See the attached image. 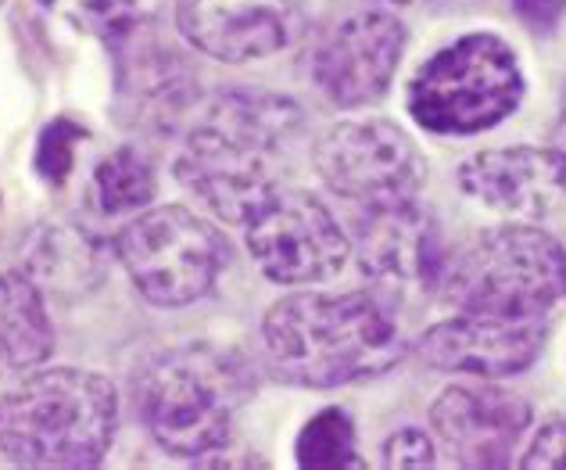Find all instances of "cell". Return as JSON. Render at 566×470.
I'll use <instances>...</instances> for the list:
<instances>
[{"label": "cell", "instance_id": "cell-9", "mask_svg": "<svg viewBox=\"0 0 566 470\" xmlns=\"http://www.w3.org/2000/svg\"><path fill=\"white\" fill-rule=\"evenodd\" d=\"M312 158H316L319 180L363 209H391V205L416 201L427 184V158L406 129L387 119L331 126Z\"/></svg>", "mask_w": 566, "mask_h": 470}, {"label": "cell", "instance_id": "cell-3", "mask_svg": "<svg viewBox=\"0 0 566 470\" xmlns=\"http://www.w3.org/2000/svg\"><path fill=\"white\" fill-rule=\"evenodd\" d=\"M118 428L108 377L54 366L0 395V452L14 467L86 470L104 460Z\"/></svg>", "mask_w": 566, "mask_h": 470}, {"label": "cell", "instance_id": "cell-17", "mask_svg": "<svg viewBox=\"0 0 566 470\" xmlns=\"http://www.w3.org/2000/svg\"><path fill=\"white\" fill-rule=\"evenodd\" d=\"M54 352V327L29 273H0V374L29 370Z\"/></svg>", "mask_w": 566, "mask_h": 470}, {"label": "cell", "instance_id": "cell-2", "mask_svg": "<svg viewBox=\"0 0 566 470\" xmlns=\"http://www.w3.org/2000/svg\"><path fill=\"white\" fill-rule=\"evenodd\" d=\"M270 370L294 388H340L387 374L406 342L387 305L369 291H302L270 305L262 320Z\"/></svg>", "mask_w": 566, "mask_h": 470}, {"label": "cell", "instance_id": "cell-4", "mask_svg": "<svg viewBox=\"0 0 566 470\" xmlns=\"http://www.w3.org/2000/svg\"><path fill=\"white\" fill-rule=\"evenodd\" d=\"M251 391L248 366L208 342L158 352L137 377V414L172 457H208L230 442Z\"/></svg>", "mask_w": 566, "mask_h": 470}, {"label": "cell", "instance_id": "cell-24", "mask_svg": "<svg viewBox=\"0 0 566 470\" xmlns=\"http://www.w3.org/2000/svg\"><path fill=\"white\" fill-rule=\"evenodd\" d=\"M36 4H43L48 11H57L65 14V19L72 22H83L91 29H101V22L108 19V14L123 4V0H36Z\"/></svg>", "mask_w": 566, "mask_h": 470}, {"label": "cell", "instance_id": "cell-15", "mask_svg": "<svg viewBox=\"0 0 566 470\" xmlns=\"http://www.w3.org/2000/svg\"><path fill=\"white\" fill-rule=\"evenodd\" d=\"M545 345L542 320H510L488 313H459L434 323L416 352L430 370L473 374V377H513L538 359Z\"/></svg>", "mask_w": 566, "mask_h": 470}, {"label": "cell", "instance_id": "cell-22", "mask_svg": "<svg viewBox=\"0 0 566 470\" xmlns=\"http://www.w3.org/2000/svg\"><path fill=\"white\" fill-rule=\"evenodd\" d=\"M384 467H434V446L423 428H401L384 442Z\"/></svg>", "mask_w": 566, "mask_h": 470}, {"label": "cell", "instance_id": "cell-16", "mask_svg": "<svg viewBox=\"0 0 566 470\" xmlns=\"http://www.w3.org/2000/svg\"><path fill=\"white\" fill-rule=\"evenodd\" d=\"M430 424L455 463L491 470L513 463V449L531 428V406L502 388H444L430 406Z\"/></svg>", "mask_w": 566, "mask_h": 470}, {"label": "cell", "instance_id": "cell-6", "mask_svg": "<svg viewBox=\"0 0 566 470\" xmlns=\"http://www.w3.org/2000/svg\"><path fill=\"white\" fill-rule=\"evenodd\" d=\"M524 86L510 43L495 33H470L416 69L406 108L427 134L470 137L510 119L524 101Z\"/></svg>", "mask_w": 566, "mask_h": 470}, {"label": "cell", "instance_id": "cell-1", "mask_svg": "<svg viewBox=\"0 0 566 470\" xmlns=\"http://www.w3.org/2000/svg\"><path fill=\"white\" fill-rule=\"evenodd\" d=\"M302 129V108L270 91H219L193 105L176 176L219 219L244 227L276 190V158Z\"/></svg>", "mask_w": 566, "mask_h": 470}, {"label": "cell", "instance_id": "cell-25", "mask_svg": "<svg viewBox=\"0 0 566 470\" xmlns=\"http://www.w3.org/2000/svg\"><path fill=\"white\" fill-rule=\"evenodd\" d=\"M516 19L534 33H553L566 14V0H510Z\"/></svg>", "mask_w": 566, "mask_h": 470}, {"label": "cell", "instance_id": "cell-21", "mask_svg": "<svg viewBox=\"0 0 566 470\" xmlns=\"http://www.w3.org/2000/svg\"><path fill=\"white\" fill-rule=\"evenodd\" d=\"M83 140H86V126L72 119V115H57L54 123L43 126L33 155V169L40 180L62 187L72 176V169H76V152Z\"/></svg>", "mask_w": 566, "mask_h": 470}, {"label": "cell", "instance_id": "cell-13", "mask_svg": "<svg viewBox=\"0 0 566 470\" xmlns=\"http://www.w3.org/2000/svg\"><path fill=\"white\" fill-rule=\"evenodd\" d=\"M459 187L484 209L516 223H542L566 201V155L559 148H488L459 166Z\"/></svg>", "mask_w": 566, "mask_h": 470}, {"label": "cell", "instance_id": "cell-7", "mask_svg": "<svg viewBox=\"0 0 566 470\" xmlns=\"http://www.w3.org/2000/svg\"><path fill=\"white\" fill-rule=\"evenodd\" d=\"M115 255L151 305L205 299L230 267V241L184 205H158L118 230Z\"/></svg>", "mask_w": 566, "mask_h": 470}, {"label": "cell", "instance_id": "cell-12", "mask_svg": "<svg viewBox=\"0 0 566 470\" xmlns=\"http://www.w3.org/2000/svg\"><path fill=\"white\" fill-rule=\"evenodd\" d=\"M355 255L369 281L395 295L434 291L449 262L438 219L420 201L366 209L355 227Z\"/></svg>", "mask_w": 566, "mask_h": 470}, {"label": "cell", "instance_id": "cell-26", "mask_svg": "<svg viewBox=\"0 0 566 470\" xmlns=\"http://www.w3.org/2000/svg\"><path fill=\"white\" fill-rule=\"evenodd\" d=\"M556 148L566 155V86H563V97H559V119H556Z\"/></svg>", "mask_w": 566, "mask_h": 470}, {"label": "cell", "instance_id": "cell-23", "mask_svg": "<svg viewBox=\"0 0 566 470\" xmlns=\"http://www.w3.org/2000/svg\"><path fill=\"white\" fill-rule=\"evenodd\" d=\"M524 470H566V420L545 424L534 435V442L527 449V457L520 460Z\"/></svg>", "mask_w": 566, "mask_h": 470}, {"label": "cell", "instance_id": "cell-18", "mask_svg": "<svg viewBox=\"0 0 566 470\" xmlns=\"http://www.w3.org/2000/svg\"><path fill=\"white\" fill-rule=\"evenodd\" d=\"M29 281L36 288H51L57 295H80L86 284H94L104 267L101 244L72 223L43 227L29 244Z\"/></svg>", "mask_w": 566, "mask_h": 470}, {"label": "cell", "instance_id": "cell-19", "mask_svg": "<svg viewBox=\"0 0 566 470\" xmlns=\"http://www.w3.org/2000/svg\"><path fill=\"white\" fill-rule=\"evenodd\" d=\"M155 169L147 155L133 144L115 148L108 158L97 161L91 176V205L101 216H123V212H140L144 205L155 198Z\"/></svg>", "mask_w": 566, "mask_h": 470}, {"label": "cell", "instance_id": "cell-5", "mask_svg": "<svg viewBox=\"0 0 566 470\" xmlns=\"http://www.w3.org/2000/svg\"><path fill=\"white\" fill-rule=\"evenodd\" d=\"M441 299L459 313L542 320L566 299V248L542 227H495L449 255Z\"/></svg>", "mask_w": 566, "mask_h": 470}, {"label": "cell", "instance_id": "cell-20", "mask_svg": "<svg viewBox=\"0 0 566 470\" xmlns=\"http://www.w3.org/2000/svg\"><path fill=\"white\" fill-rule=\"evenodd\" d=\"M294 457L302 470H359L366 467L359 460V446H355V424L348 409L326 406L312 417L302 435H297Z\"/></svg>", "mask_w": 566, "mask_h": 470}, {"label": "cell", "instance_id": "cell-8", "mask_svg": "<svg viewBox=\"0 0 566 470\" xmlns=\"http://www.w3.org/2000/svg\"><path fill=\"white\" fill-rule=\"evenodd\" d=\"M97 33L115 54V91L118 108L129 126L176 129L198 105V76L187 58L158 36V29L133 11L126 0Z\"/></svg>", "mask_w": 566, "mask_h": 470}, {"label": "cell", "instance_id": "cell-14", "mask_svg": "<svg viewBox=\"0 0 566 470\" xmlns=\"http://www.w3.org/2000/svg\"><path fill=\"white\" fill-rule=\"evenodd\" d=\"M176 29L193 51L241 65L291 48L302 11L294 0H176Z\"/></svg>", "mask_w": 566, "mask_h": 470}, {"label": "cell", "instance_id": "cell-11", "mask_svg": "<svg viewBox=\"0 0 566 470\" xmlns=\"http://www.w3.org/2000/svg\"><path fill=\"white\" fill-rule=\"evenodd\" d=\"M406 25L387 11H355L312 54V80L337 108H366L391 91Z\"/></svg>", "mask_w": 566, "mask_h": 470}, {"label": "cell", "instance_id": "cell-27", "mask_svg": "<svg viewBox=\"0 0 566 470\" xmlns=\"http://www.w3.org/2000/svg\"><path fill=\"white\" fill-rule=\"evenodd\" d=\"M0 4H4V0H0Z\"/></svg>", "mask_w": 566, "mask_h": 470}, {"label": "cell", "instance_id": "cell-10", "mask_svg": "<svg viewBox=\"0 0 566 470\" xmlns=\"http://www.w3.org/2000/svg\"><path fill=\"white\" fill-rule=\"evenodd\" d=\"M248 252L276 284H319L348 262L352 244L334 212L308 190L276 187L244 219Z\"/></svg>", "mask_w": 566, "mask_h": 470}]
</instances>
